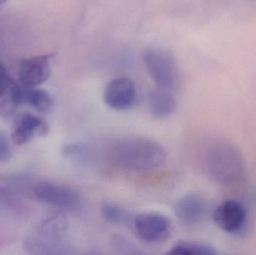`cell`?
<instances>
[{"mask_svg":"<svg viewBox=\"0 0 256 255\" xmlns=\"http://www.w3.org/2000/svg\"><path fill=\"white\" fill-rule=\"evenodd\" d=\"M111 160L120 167L136 172L153 170L165 161L166 152L158 142L146 139H128L116 144Z\"/></svg>","mask_w":256,"mask_h":255,"instance_id":"cell-1","label":"cell"},{"mask_svg":"<svg viewBox=\"0 0 256 255\" xmlns=\"http://www.w3.org/2000/svg\"><path fill=\"white\" fill-rule=\"evenodd\" d=\"M206 169L216 182L232 184L242 178L244 166L238 150L227 141H219L208 152Z\"/></svg>","mask_w":256,"mask_h":255,"instance_id":"cell-2","label":"cell"},{"mask_svg":"<svg viewBox=\"0 0 256 255\" xmlns=\"http://www.w3.org/2000/svg\"><path fill=\"white\" fill-rule=\"evenodd\" d=\"M143 61L156 88L174 93L180 86V71L174 56L168 51L149 48L143 54Z\"/></svg>","mask_w":256,"mask_h":255,"instance_id":"cell-3","label":"cell"},{"mask_svg":"<svg viewBox=\"0 0 256 255\" xmlns=\"http://www.w3.org/2000/svg\"><path fill=\"white\" fill-rule=\"evenodd\" d=\"M134 227L142 241L158 244L168 239L171 235V221L166 216L158 213H144L137 216Z\"/></svg>","mask_w":256,"mask_h":255,"instance_id":"cell-4","label":"cell"},{"mask_svg":"<svg viewBox=\"0 0 256 255\" xmlns=\"http://www.w3.org/2000/svg\"><path fill=\"white\" fill-rule=\"evenodd\" d=\"M33 193L40 202L62 209H76L81 203L79 193L73 189L48 181L38 183Z\"/></svg>","mask_w":256,"mask_h":255,"instance_id":"cell-5","label":"cell"},{"mask_svg":"<svg viewBox=\"0 0 256 255\" xmlns=\"http://www.w3.org/2000/svg\"><path fill=\"white\" fill-rule=\"evenodd\" d=\"M104 98L106 104L112 109L120 111L130 109L135 106L137 100L135 84L129 78H116L105 88Z\"/></svg>","mask_w":256,"mask_h":255,"instance_id":"cell-6","label":"cell"},{"mask_svg":"<svg viewBox=\"0 0 256 255\" xmlns=\"http://www.w3.org/2000/svg\"><path fill=\"white\" fill-rule=\"evenodd\" d=\"M54 55L46 54L22 60L18 73L21 85L36 87L48 80L50 76V60Z\"/></svg>","mask_w":256,"mask_h":255,"instance_id":"cell-7","label":"cell"},{"mask_svg":"<svg viewBox=\"0 0 256 255\" xmlns=\"http://www.w3.org/2000/svg\"><path fill=\"white\" fill-rule=\"evenodd\" d=\"M213 218L215 224L221 230L228 233H236L246 224V209L238 201H225L216 207Z\"/></svg>","mask_w":256,"mask_h":255,"instance_id":"cell-8","label":"cell"},{"mask_svg":"<svg viewBox=\"0 0 256 255\" xmlns=\"http://www.w3.org/2000/svg\"><path fill=\"white\" fill-rule=\"evenodd\" d=\"M22 85L16 83L0 63V115L10 117L20 105Z\"/></svg>","mask_w":256,"mask_h":255,"instance_id":"cell-9","label":"cell"},{"mask_svg":"<svg viewBox=\"0 0 256 255\" xmlns=\"http://www.w3.org/2000/svg\"><path fill=\"white\" fill-rule=\"evenodd\" d=\"M48 127L43 120L31 114H22L15 120L12 133L14 145H22L31 140L36 134L42 136L48 133Z\"/></svg>","mask_w":256,"mask_h":255,"instance_id":"cell-10","label":"cell"},{"mask_svg":"<svg viewBox=\"0 0 256 255\" xmlns=\"http://www.w3.org/2000/svg\"><path fill=\"white\" fill-rule=\"evenodd\" d=\"M207 211L206 201L197 195H189L180 199L176 206V215L179 221L194 226L204 218Z\"/></svg>","mask_w":256,"mask_h":255,"instance_id":"cell-11","label":"cell"},{"mask_svg":"<svg viewBox=\"0 0 256 255\" xmlns=\"http://www.w3.org/2000/svg\"><path fill=\"white\" fill-rule=\"evenodd\" d=\"M148 106L154 116L158 118L170 116L176 111L177 106L174 93L156 88L149 94Z\"/></svg>","mask_w":256,"mask_h":255,"instance_id":"cell-12","label":"cell"},{"mask_svg":"<svg viewBox=\"0 0 256 255\" xmlns=\"http://www.w3.org/2000/svg\"><path fill=\"white\" fill-rule=\"evenodd\" d=\"M28 104L42 113H48L52 111L54 106L52 96L43 89L36 87L22 85L20 93V105Z\"/></svg>","mask_w":256,"mask_h":255,"instance_id":"cell-13","label":"cell"},{"mask_svg":"<svg viewBox=\"0 0 256 255\" xmlns=\"http://www.w3.org/2000/svg\"><path fill=\"white\" fill-rule=\"evenodd\" d=\"M218 254L216 250L208 244L196 242L180 241L174 244L168 255H214Z\"/></svg>","mask_w":256,"mask_h":255,"instance_id":"cell-14","label":"cell"},{"mask_svg":"<svg viewBox=\"0 0 256 255\" xmlns=\"http://www.w3.org/2000/svg\"><path fill=\"white\" fill-rule=\"evenodd\" d=\"M102 215L109 223H120L124 220L126 213L117 205L105 204L102 208Z\"/></svg>","mask_w":256,"mask_h":255,"instance_id":"cell-15","label":"cell"},{"mask_svg":"<svg viewBox=\"0 0 256 255\" xmlns=\"http://www.w3.org/2000/svg\"><path fill=\"white\" fill-rule=\"evenodd\" d=\"M12 152L7 137L0 132V163H6L12 157Z\"/></svg>","mask_w":256,"mask_h":255,"instance_id":"cell-16","label":"cell"},{"mask_svg":"<svg viewBox=\"0 0 256 255\" xmlns=\"http://www.w3.org/2000/svg\"><path fill=\"white\" fill-rule=\"evenodd\" d=\"M6 1H7V0H0V6L2 5Z\"/></svg>","mask_w":256,"mask_h":255,"instance_id":"cell-17","label":"cell"}]
</instances>
